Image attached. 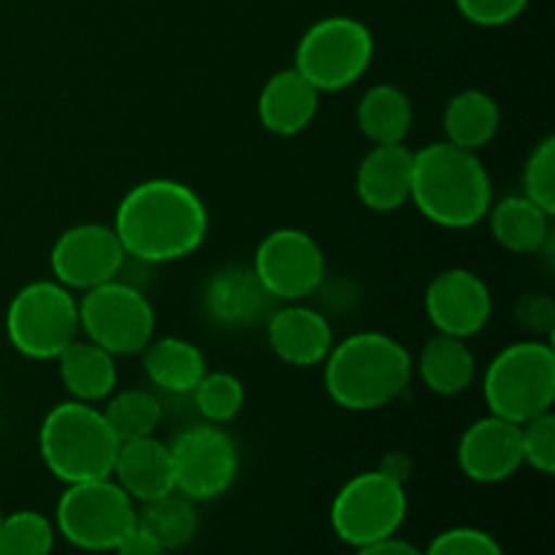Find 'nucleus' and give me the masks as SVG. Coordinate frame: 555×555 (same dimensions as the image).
<instances>
[{"label":"nucleus","instance_id":"13","mask_svg":"<svg viewBox=\"0 0 555 555\" xmlns=\"http://www.w3.org/2000/svg\"><path fill=\"white\" fill-rule=\"evenodd\" d=\"M128 255L119 244L112 225L101 222H79L65 228L52 244L49 269L52 280L68 291H92L108 280L122 276Z\"/></svg>","mask_w":555,"mask_h":555},{"label":"nucleus","instance_id":"38","mask_svg":"<svg viewBox=\"0 0 555 555\" xmlns=\"http://www.w3.org/2000/svg\"><path fill=\"white\" fill-rule=\"evenodd\" d=\"M356 555H423L412 542L399 540V537H385V540L369 542V545L358 547Z\"/></svg>","mask_w":555,"mask_h":555},{"label":"nucleus","instance_id":"20","mask_svg":"<svg viewBox=\"0 0 555 555\" xmlns=\"http://www.w3.org/2000/svg\"><path fill=\"white\" fill-rule=\"evenodd\" d=\"M320 92L298 74L296 68H282L266 79L258 95V119L269 133L291 139L304 133L318 117Z\"/></svg>","mask_w":555,"mask_h":555},{"label":"nucleus","instance_id":"30","mask_svg":"<svg viewBox=\"0 0 555 555\" xmlns=\"http://www.w3.org/2000/svg\"><path fill=\"white\" fill-rule=\"evenodd\" d=\"M54 547V524L36 509L3 515L0 555H49Z\"/></svg>","mask_w":555,"mask_h":555},{"label":"nucleus","instance_id":"10","mask_svg":"<svg viewBox=\"0 0 555 555\" xmlns=\"http://www.w3.org/2000/svg\"><path fill=\"white\" fill-rule=\"evenodd\" d=\"M406 491L379 469L361 472L339 488L331 504V529L341 542L363 547L393 537L406 520Z\"/></svg>","mask_w":555,"mask_h":555},{"label":"nucleus","instance_id":"3","mask_svg":"<svg viewBox=\"0 0 555 555\" xmlns=\"http://www.w3.org/2000/svg\"><path fill=\"white\" fill-rule=\"evenodd\" d=\"M410 201L434 225L466 231L486 220L491 209V173L477 152L434 141L412 152Z\"/></svg>","mask_w":555,"mask_h":555},{"label":"nucleus","instance_id":"32","mask_svg":"<svg viewBox=\"0 0 555 555\" xmlns=\"http://www.w3.org/2000/svg\"><path fill=\"white\" fill-rule=\"evenodd\" d=\"M520 448H524V464L540 475L555 472V415L553 410L520 423Z\"/></svg>","mask_w":555,"mask_h":555},{"label":"nucleus","instance_id":"6","mask_svg":"<svg viewBox=\"0 0 555 555\" xmlns=\"http://www.w3.org/2000/svg\"><path fill=\"white\" fill-rule=\"evenodd\" d=\"M374 60V36L361 20L323 16L298 38L293 68L323 95L341 92L363 79Z\"/></svg>","mask_w":555,"mask_h":555},{"label":"nucleus","instance_id":"9","mask_svg":"<svg viewBox=\"0 0 555 555\" xmlns=\"http://www.w3.org/2000/svg\"><path fill=\"white\" fill-rule=\"evenodd\" d=\"M54 526L65 542L81 551H114L135 526V504L112 477L70 482L57 499Z\"/></svg>","mask_w":555,"mask_h":555},{"label":"nucleus","instance_id":"8","mask_svg":"<svg viewBox=\"0 0 555 555\" xmlns=\"http://www.w3.org/2000/svg\"><path fill=\"white\" fill-rule=\"evenodd\" d=\"M155 307L144 291L122 276L85 291L79 298V334L114 358L141 356L155 336Z\"/></svg>","mask_w":555,"mask_h":555},{"label":"nucleus","instance_id":"28","mask_svg":"<svg viewBox=\"0 0 555 555\" xmlns=\"http://www.w3.org/2000/svg\"><path fill=\"white\" fill-rule=\"evenodd\" d=\"M101 412L119 442L152 437L163 421L160 399L146 388L114 390L106 404L101 406Z\"/></svg>","mask_w":555,"mask_h":555},{"label":"nucleus","instance_id":"19","mask_svg":"<svg viewBox=\"0 0 555 555\" xmlns=\"http://www.w3.org/2000/svg\"><path fill=\"white\" fill-rule=\"evenodd\" d=\"M112 480L139 504L177 491L173 488L171 450L155 434L119 442L117 455H114Z\"/></svg>","mask_w":555,"mask_h":555},{"label":"nucleus","instance_id":"35","mask_svg":"<svg viewBox=\"0 0 555 555\" xmlns=\"http://www.w3.org/2000/svg\"><path fill=\"white\" fill-rule=\"evenodd\" d=\"M520 328L531 331L534 339H553L555 331V304L547 293H524L515 307Z\"/></svg>","mask_w":555,"mask_h":555},{"label":"nucleus","instance_id":"16","mask_svg":"<svg viewBox=\"0 0 555 555\" xmlns=\"http://www.w3.org/2000/svg\"><path fill=\"white\" fill-rule=\"evenodd\" d=\"M266 339L282 363L296 369L323 366L334 347V328L328 318L301 301H285L266 318Z\"/></svg>","mask_w":555,"mask_h":555},{"label":"nucleus","instance_id":"37","mask_svg":"<svg viewBox=\"0 0 555 555\" xmlns=\"http://www.w3.org/2000/svg\"><path fill=\"white\" fill-rule=\"evenodd\" d=\"M377 469L383 472V475H388L390 480H396L404 486L412 475V455L404 453V450H390V453L383 455V461H379Z\"/></svg>","mask_w":555,"mask_h":555},{"label":"nucleus","instance_id":"23","mask_svg":"<svg viewBox=\"0 0 555 555\" xmlns=\"http://www.w3.org/2000/svg\"><path fill=\"white\" fill-rule=\"evenodd\" d=\"M488 222L499 247L513 255H537L551 244V220L545 209L520 195H507L488 209Z\"/></svg>","mask_w":555,"mask_h":555},{"label":"nucleus","instance_id":"34","mask_svg":"<svg viewBox=\"0 0 555 555\" xmlns=\"http://www.w3.org/2000/svg\"><path fill=\"white\" fill-rule=\"evenodd\" d=\"M531 0H455V9L477 27H504L518 20Z\"/></svg>","mask_w":555,"mask_h":555},{"label":"nucleus","instance_id":"36","mask_svg":"<svg viewBox=\"0 0 555 555\" xmlns=\"http://www.w3.org/2000/svg\"><path fill=\"white\" fill-rule=\"evenodd\" d=\"M114 551H117V555H166L168 553L166 547L157 545V542L152 540V537L146 534L139 524H135L133 529H130L128 534L117 542V547H114Z\"/></svg>","mask_w":555,"mask_h":555},{"label":"nucleus","instance_id":"5","mask_svg":"<svg viewBox=\"0 0 555 555\" xmlns=\"http://www.w3.org/2000/svg\"><path fill=\"white\" fill-rule=\"evenodd\" d=\"M482 399L491 415L526 423L553 410L555 350L547 339L513 341L482 374Z\"/></svg>","mask_w":555,"mask_h":555},{"label":"nucleus","instance_id":"1","mask_svg":"<svg viewBox=\"0 0 555 555\" xmlns=\"http://www.w3.org/2000/svg\"><path fill=\"white\" fill-rule=\"evenodd\" d=\"M128 260L144 266L184 260L206 242L209 209L190 184L144 179L117 204L112 222Z\"/></svg>","mask_w":555,"mask_h":555},{"label":"nucleus","instance_id":"12","mask_svg":"<svg viewBox=\"0 0 555 555\" xmlns=\"http://www.w3.org/2000/svg\"><path fill=\"white\" fill-rule=\"evenodd\" d=\"M253 271L271 298L304 301L323 285L325 255L301 228H276L260 238Z\"/></svg>","mask_w":555,"mask_h":555},{"label":"nucleus","instance_id":"26","mask_svg":"<svg viewBox=\"0 0 555 555\" xmlns=\"http://www.w3.org/2000/svg\"><path fill=\"white\" fill-rule=\"evenodd\" d=\"M356 122L372 144H404L415 122V108L401 87L383 81L361 95Z\"/></svg>","mask_w":555,"mask_h":555},{"label":"nucleus","instance_id":"17","mask_svg":"<svg viewBox=\"0 0 555 555\" xmlns=\"http://www.w3.org/2000/svg\"><path fill=\"white\" fill-rule=\"evenodd\" d=\"M412 150L404 144H372L356 171V195L369 211L390 215L410 204Z\"/></svg>","mask_w":555,"mask_h":555},{"label":"nucleus","instance_id":"27","mask_svg":"<svg viewBox=\"0 0 555 555\" xmlns=\"http://www.w3.org/2000/svg\"><path fill=\"white\" fill-rule=\"evenodd\" d=\"M135 524L166 551H179L198 534V513L193 499L182 496L179 491L141 504V509H135Z\"/></svg>","mask_w":555,"mask_h":555},{"label":"nucleus","instance_id":"33","mask_svg":"<svg viewBox=\"0 0 555 555\" xmlns=\"http://www.w3.org/2000/svg\"><path fill=\"white\" fill-rule=\"evenodd\" d=\"M423 555H504V551L488 531L455 526L434 537Z\"/></svg>","mask_w":555,"mask_h":555},{"label":"nucleus","instance_id":"24","mask_svg":"<svg viewBox=\"0 0 555 555\" xmlns=\"http://www.w3.org/2000/svg\"><path fill=\"white\" fill-rule=\"evenodd\" d=\"M141 363L150 383L166 393H193L198 379L209 372L204 352L182 336H152L141 350Z\"/></svg>","mask_w":555,"mask_h":555},{"label":"nucleus","instance_id":"29","mask_svg":"<svg viewBox=\"0 0 555 555\" xmlns=\"http://www.w3.org/2000/svg\"><path fill=\"white\" fill-rule=\"evenodd\" d=\"M193 404L206 423L225 426L244 410L247 390L244 383L231 372H206L193 388Z\"/></svg>","mask_w":555,"mask_h":555},{"label":"nucleus","instance_id":"18","mask_svg":"<svg viewBox=\"0 0 555 555\" xmlns=\"http://www.w3.org/2000/svg\"><path fill=\"white\" fill-rule=\"evenodd\" d=\"M271 296L263 291L260 280L255 276L253 266H225L206 280L204 312L211 323L228 331L247 328V325L263 320Z\"/></svg>","mask_w":555,"mask_h":555},{"label":"nucleus","instance_id":"4","mask_svg":"<svg viewBox=\"0 0 555 555\" xmlns=\"http://www.w3.org/2000/svg\"><path fill=\"white\" fill-rule=\"evenodd\" d=\"M119 439L108 428L101 406L85 401H60L43 415L38 428V453L60 482L112 477Z\"/></svg>","mask_w":555,"mask_h":555},{"label":"nucleus","instance_id":"21","mask_svg":"<svg viewBox=\"0 0 555 555\" xmlns=\"http://www.w3.org/2000/svg\"><path fill=\"white\" fill-rule=\"evenodd\" d=\"M57 374L63 383L65 393L85 404H101L117 390L119 369L117 358L106 352L103 347L92 345L90 339L79 336L70 341L57 358Z\"/></svg>","mask_w":555,"mask_h":555},{"label":"nucleus","instance_id":"39","mask_svg":"<svg viewBox=\"0 0 555 555\" xmlns=\"http://www.w3.org/2000/svg\"><path fill=\"white\" fill-rule=\"evenodd\" d=\"M0 524H3V513H0Z\"/></svg>","mask_w":555,"mask_h":555},{"label":"nucleus","instance_id":"14","mask_svg":"<svg viewBox=\"0 0 555 555\" xmlns=\"http://www.w3.org/2000/svg\"><path fill=\"white\" fill-rule=\"evenodd\" d=\"M426 318L437 334L466 339L480 334L493 314L491 287L469 269H444L431 276L423 296Z\"/></svg>","mask_w":555,"mask_h":555},{"label":"nucleus","instance_id":"31","mask_svg":"<svg viewBox=\"0 0 555 555\" xmlns=\"http://www.w3.org/2000/svg\"><path fill=\"white\" fill-rule=\"evenodd\" d=\"M520 182H524V195L529 201H534L540 209H545L547 215H555V139L545 135L534 150L529 152L524 163V173H520Z\"/></svg>","mask_w":555,"mask_h":555},{"label":"nucleus","instance_id":"11","mask_svg":"<svg viewBox=\"0 0 555 555\" xmlns=\"http://www.w3.org/2000/svg\"><path fill=\"white\" fill-rule=\"evenodd\" d=\"M173 464V488L193 502L222 496L236 482L238 448L231 434L215 423H198L168 444Z\"/></svg>","mask_w":555,"mask_h":555},{"label":"nucleus","instance_id":"7","mask_svg":"<svg viewBox=\"0 0 555 555\" xmlns=\"http://www.w3.org/2000/svg\"><path fill=\"white\" fill-rule=\"evenodd\" d=\"M5 336L20 356L54 361L79 339V298L54 280L27 282L5 309Z\"/></svg>","mask_w":555,"mask_h":555},{"label":"nucleus","instance_id":"2","mask_svg":"<svg viewBox=\"0 0 555 555\" xmlns=\"http://www.w3.org/2000/svg\"><path fill=\"white\" fill-rule=\"evenodd\" d=\"M412 374L410 350L379 331H358L334 341L323 361L325 393L347 412L385 410L404 396Z\"/></svg>","mask_w":555,"mask_h":555},{"label":"nucleus","instance_id":"22","mask_svg":"<svg viewBox=\"0 0 555 555\" xmlns=\"http://www.w3.org/2000/svg\"><path fill=\"white\" fill-rule=\"evenodd\" d=\"M412 369L431 393L453 399V396L469 390V385L475 383L477 361L466 339L434 334L421 347V356H417V361H412Z\"/></svg>","mask_w":555,"mask_h":555},{"label":"nucleus","instance_id":"25","mask_svg":"<svg viewBox=\"0 0 555 555\" xmlns=\"http://www.w3.org/2000/svg\"><path fill=\"white\" fill-rule=\"evenodd\" d=\"M502 128V108L486 90H461L442 112L444 141L461 150L480 152L491 144Z\"/></svg>","mask_w":555,"mask_h":555},{"label":"nucleus","instance_id":"15","mask_svg":"<svg viewBox=\"0 0 555 555\" xmlns=\"http://www.w3.org/2000/svg\"><path fill=\"white\" fill-rule=\"evenodd\" d=\"M455 461H459V469L480 486L509 480L524 466L520 426L488 412L461 434Z\"/></svg>","mask_w":555,"mask_h":555}]
</instances>
